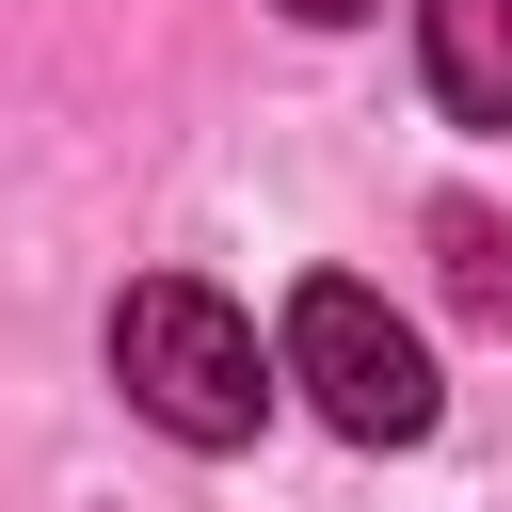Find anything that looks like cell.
Segmentation results:
<instances>
[{"mask_svg": "<svg viewBox=\"0 0 512 512\" xmlns=\"http://www.w3.org/2000/svg\"><path fill=\"white\" fill-rule=\"evenodd\" d=\"M416 64L464 128H512V0H416Z\"/></svg>", "mask_w": 512, "mask_h": 512, "instance_id": "cell-3", "label": "cell"}, {"mask_svg": "<svg viewBox=\"0 0 512 512\" xmlns=\"http://www.w3.org/2000/svg\"><path fill=\"white\" fill-rule=\"evenodd\" d=\"M112 384H128V416L176 432V448H240V432L272 416L256 320H240L224 288H192V272H144V288L112 304Z\"/></svg>", "mask_w": 512, "mask_h": 512, "instance_id": "cell-1", "label": "cell"}, {"mask_svg": "<svg viewBox=\"0 0 512 512\" xmlns=\"http://www.w3.org/2000/svg\"><path fill=\"white\" fill-rule=\"evenodd\" d=\"M272 384H304L352 448H416V432L448 416L432 336H416L384 288H352V272H304V288H288V320H272Z\"/></svg>", "mask_w": 512, "mask_h": 512, "instance_id": "cell-2", "label": "cell"}, {"mask_svg": "<svg viewBox=\"0 0 512 512\" xmlns=\"http://www.w3.org/2000/svg\"><path fill=\"white\" fill-rule=\"evenodd\" d=\"M288 16H304V32H352V16H384V0H288Z\"/></svg>", "mask_w": 512, "mask_h": 512, "instance_id": "cell-5", "label": "cell"}, {"mask_svg": "<svg viewBox=\"0 0 512 512\" xmlns=\"http://www.w3.org/2000/svg\"><path fill=\"white\" fill-rule=\"evenodd\" d=\"M432 240H448V288H464L480 320H512V240H496L480 208H432Z\"/></svg>", "mask_w": 512, "mask_h": 512, "instance_id": "cell-4", "label": "cell"}]
</instances>
